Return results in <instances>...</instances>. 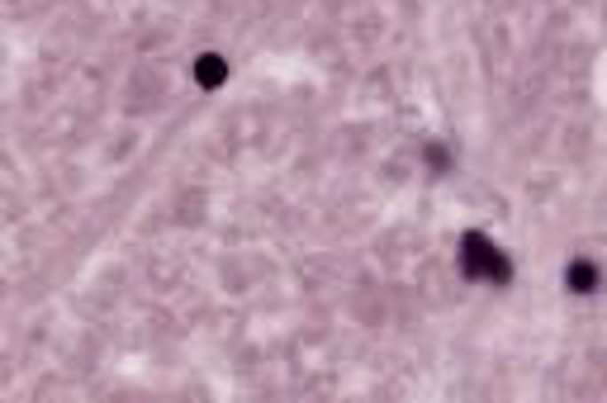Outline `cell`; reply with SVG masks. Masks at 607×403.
<instances>
[{"mask_svg":"<svg viewBox=\"0 0 607 403\" xmlns=\"http://www.w3.org/2000/svg\"><path fill=\"white\" fill-rule=\"evenodd\" d=\"M461 271L470 275V281H489V285H508V281H513V261H508L479 228H470L461 238Z\"/></svg>","mask_w":607,"mask_h":403,"instance_id":"cell-1","label":"cell"},{"mask_svg":"<svg viewBox=\"0 0 607 403\" xmlns=\"http://www.w3.org/2000/svg\"><path fill=\"white\" fill-rule=\"evenodd\" d=\"M598 281H603L598 266H593V261H584V257L564 266V285H570L574 295H593V289H598Z\"/></svg>","mask_w":607,"mask_h":403,"instance_id":"cell-2","label":"cell"},{"mask_svg":"<svg viewBox=\"0 0 607 403\" xmlns=\"http://www.w3.org/2000/svg\"><path fill=\"white\" fill-rule=\"evenodd\" d=\"M195 81H200V86H204V91H214V86H224V81H228V62H224V58H218V52H204V58L195 62Z\"/></svg>","mask_w":607,"mask_h":403,"instance_id":"cell-3","label":"cell"}]
</instances>
